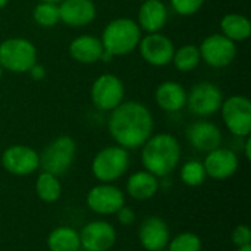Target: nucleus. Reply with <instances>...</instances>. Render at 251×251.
Segmentation results:
<instances>
[{
    "mask_svg": "<svg viewBox=\"0 0 251 251\" xmlns=\"http://www.w3.org/2000/svg\"><path fill=\"white\" fill-rule=\"evenodd\" d=\"M107 126L116 144L131 150L141 147L153 135L154 119L143 103L122 101L112 110Z\"/></svg>",
    "mask_w": 251,
    "mask_h": 251,
    "instance_id": "f257e3e1",
    "label": "nucleus"
},
{
    "mask_svg": "<svg viewBox=\"0 0 251 251\" xmlns=\"http://www.w3.org/2000/svg\"><path fill=\"white\" fill-rule=\"evenodd\" d=\"M141 147V163L156 178L168 176L179 165L181 144L172 134L160 132L151 135Z\"/></svg>",
    "mask_w": 251,
    "mask_h": 251,
    "instance_id": "f03ea898",
    "label": "nucleus"
},
{
    "mask_svg": "<svg viewBox=\"0 0 251 251\" xmlns=\"http://www.w3.org/2000/svg\"><path fill=\"white\" fill-rule=\"evenodd\" d=\"M143 37L137 21L131 18H116L110 21L101 32L100 41L110 56H125L138 47Z\"/></svg>",
    "mask_w": 251,
    "mask_h": 251,
    "instance_id": "7ed1b4c3",
    "label": "nucleus"
},
{
    "mask_svg": "<svg viewBox=\"0 0 251 251\" xmlns=\"http://www.w3.org/2000/svg\"><path fill=\"white\" fill-rule=\"evenodd\" d=\"M37 63V47L22 37H10L0 43V66L12 74H26Z\"/></svg>",
    "mask_w": 251,
    "mask_h": 251,
    "instance_id": "20e7f679",
    "label": "nucleus"
},
{
    "mask_svg": "<svg viewBox=\"0 0 251 251\" xmlns=\"http://www.w3.org/2000/svg\"><path fill=\"white\" fill-rule=\"evenodd\" d=\"M129 168L128 150L121 146H109L101 149L93 159V175L104 184L119 179Z\"/></svg>",
    "mask_w": 251,
    "mask_h": 251,
    "instance_id": "39448f33",
    "label": "nucleus"
},
{
    "mask_svg": "<svg viewBox=\"0 0 251 251\" xmlns=\"http://www.w3.org/2000/svg\"><path fill=\"white\" fill-rule=\"evenodd\" d=\"M76 153V144L74 138L60 135L46 146L40 156V166L44 172L56 176L63 175L72 165Z\"/></svg>",
    "mask_w": 251,
    "mask_h": 251,
    "instance_id": "423d86ee",
    "label": "nucleus"
},
{
    "mask_svg": "<svg viewBox=\"0 0 251 251\" xmlns=\"http://www.w3.org/2000/svg\"><path fill=\"white\" fill-rule=\"evenodd\" d=\"M221 113L231 134L246 138L251 134V101L246 96H231L222 101Z\"/></svg>",
    "mask_w": 251,
    "mask_h": 251,
    "instance_id": "0eeeda50",
    "label": "nucleus"
},
{
    "mask_svg": "<svg viewBox=\"0 0 251 251\" xmlns=\"http://www.w3.org/2000/svg\"><path fill=\"white\" fill-rule=\"evenodd\" d=\"M222 101H224V94L221 88L210 81H201L187 93L185 106L193 115L200 118H207L219 112Z\"/></svg>",
    "mask_w": 251,
    "mask_h": 251,
    "instance_id": "6e6552de",
    "label": "nucleus"
},
{
    "mask_svg": "<svg viewBox=\"0 0 251 251\" xmlns=\"http://www.w3.org/2000/svg\"><path fill=\"white\" fill-rule=\"evenodd\" d=\"M125 97V87L119 76L113 74H103L94 79L91 85V101L103 112L116 109Z\"/></svg>",
    "mask_w": 251,
    "mask_h": 251,
    "instance_id": "1a4fd4ad",
    "label": "nucleus"
},
{
    "mask_svg": "<svg viewBox=\"0 0 251 251\" xmlns=\"http://www.w3.org/2000/svg\"><path fill=\"white\" fill-rule=\"evenodd\" d=\"M201 60L209 66L222 69L229 66L237 57V46L222 34L207 35L199 46Z\"/></svg>",
    "mask_w": 251,
    "mask_h": 251,
    "instance_id": "9d476101",
    "label": "nucleus"
},
{
    "mask_svg": "<svg viewBox=\"0 0 251 251\" xmlns=\"http://www.w3.org/2000/svg\"><path fill=\"white\" fill-rule=\"evenodd\" d=\"M137 49L149 65L157 68L172 63L175 51L174 41L162 32H151L141 37Z\"/></svg>",
    "mask_w": 251,
    "mask_h": 251,
    "instance_id": "9b49d317",
    "label": "nucleus"
},
{
    "mask_svg": "<svg viewBox=\"0 0 251 251\" xmlns=\"http://www.w3.org/2000/svg\"><path fill=\"white\" fill-rule=\"evenodd\" d=\"M3 168L16 176H26L34 174L40 166V154L22 144H15L7 147L1 154Z\"/></svg>",
    "mask_w": 251,
    "mask_h": 251,
    "instance_id": "f8f14e48",
    "label": "nucleus"
},
{
    "mask_svg": "<svg viewBox=\"0 0 251 251\" xmlns=\"http://www.w3.org/2000/svg\"><path fill=\"white\" fill-rule=\"evenodd\" d=\"M124 204V193L112 184L96 185L87 194V206L97 215H115Z\"/></svg>",
    "mask_w": 251,
    "mask_h": 251,
    "instance_id": "ddd939ff",
    "label": "nucleus"
},
{
    "mask_svg": "<svg viewBox=\"0 0 251 251\" xmlns=\"http://www.w3.org/2000/svg\"><path fill=\"white\" fill-rule=\"evenodd\" d=\"M79 241L85 251H109L116 243V231L109 222L94 221L82 228Z\"/></svg>",
    "mask_w": 251,
    "mask_h": 251,
    "instance_id": "4468645a",
    "label": "nucleus"
},
{
    "mask_svg": "<svg viewBox=\"0 0 251 251\" xmlns=\"http://www.w3.org/2000/svg\"><path fill=\"white\" fill-rule=\"evenodd\" d=\"M203 166H204L207 176L221 181V179L231 178L238 171L240 160H238V156L232 150L218 147L207 153L203 162Z\"/></svg>",
    "mask_w": 251,
    "mask_h": 251,
    "instance_id": "2eb2a0df",
    "label": "nucleus"
},
{
    "mask_svg": "<svg viewBox=\"0 0 251 251\" xmlns=\"http://www.w3.org/2000/svg\"><path fill=\"white\" fill-rule=\"evenodd\" d=\"M60 22L72 28L90 25L97 15V7L93 0H62L59 3Z\"/></svg>",
    "mask_w": 251,
    "mask_h": 251,
    "instance_id": "dca6fc26",
    "label": "nucleus"
},
{
    "mask_svg": "<svg viewBox=\"0 0 251 251\" xmlns=\"http://www.w3.org/2000/svg\"><path fill=\"white\" fill-rule=\"evenodd\" d=\"M187 140L196 150L209 153L221 147L222 132L213 122L197 121L187 128Z\"/></svg>",
    "mask_w": 251,
    "mask_h": 251,
    "instance_id": "f3484780",
    "label": "nucleus"
},
{
    "mask_svg": "<svg viewBox=\"0 0 251 251\" xmlns=\"http://www.w3.org/2000/svg\"><path fill=\"white\" fill-rule=\"evenodd\" d=\"M138 238L147 251H163L171 241L169 226L162 218L150 216L143 221L138 231Z\"/></svg>",
    "mask_w": 251,
    "mask_h": 251,
    "instance_id": "a211bd4d",
    "label": "nucleus"
},
{
    "mask_svg": "<svg viewBox=\"0 0 251 251\" xmlns=\"http://www.w3.org/2000/svg\"><path fill=\"white\" fill-rule=\"evenodd\" d=\"M169 18L166 4L162 0H144L138 9L137 24L141 31L147 34L160 32Z\"/></svg>",
    "mask_w": 251,
    "mask_h": 251,
    "instance_id": "6ab92c4d",
    "label": "nucleus"
},
{
    "mask_svg": "<svg viewBox=\"0 0 251 251\" xmlns=\"http://www.w3.org/2000/svg\"><path fill=\"white\" fill-rule=\"evenodd\" d=\"M104 49L99 37L93 34H84L74 38L69 44V56L84 65H91L100 62Z\"/></svg>",
    "mask_w": 251,
    "mask_h": 251,
    "instance_id": "aec40b11",
    "label": "nucleus"
},
{
    "mask_svg": "<svg viewBox=\"0 0 251 251\" xmlns=\"http://www.w3.org/2000/svg\"><path fill=\"white\" fill-rule=\"evenodd\" d=\"M157 106L169 113L179 112L187 104V91L176 81H163L154 93Z\"/></svg>",
    "mask_w": 251,
    "mask_h": 251,
    "instance_id": "412c9836",
    "label": "nucleus"
},
{
    "mask_svg": "<svg viewBox=\"0 0 251 251\" xmlns=\"http://www.w3.org/2000/svg\"><path fill=\"white\" fill-rule=\"evenodd\" d=\"M157 190H159L157 178L147 171H138L132 174L126 182V191L135 200H149L154 197Z\"/></svg>",
    "mask_w": 251,
    "mask_h": 251,
    "instance_id": "4be33fe9",
    "label": "nucleus"
},
{
    "mask_svg": "<svg viewBox=\"0 0 251 251\" xmlns=\"http://www.w3.org/2000/svg\"><path fill=\"white\" fill-rule=\"evenodd\" d=\"M221 34L234 43L249 40L251 35L250 19L241 13H226L221 19Z\"/></svg>",
    "mask_w": 251,
    "mask_h": 251,
    "instance_id": "5701e85b",
    "label": "nucleus"
},
{
    "mask_svg": "<svg viewBox=\"0 0 251 251\" xmlns=\"http://www.w3.org/2000/svg\"><path fill=\"white\" fill-rule=\"evenodd\" d=\"M47 247L50 251H79V234L71 226H59L50 232Z\"/></svg>",
    "mask_w": 251,
    "mask_h": 251,
    "instance_id": "b1692460",
    "label": "nucleus"
},
{
    "mask_svg": "<svg viewBox=\"0 0 251 251\" xmlns=\"http://www.w3.org/2000/svg\"><path fill=\"white\" fill-rule=\"evenodd\" d=\"M35 193L44 203H54L62 196V184L56 175L41 172L35 182Z\"/></svg>",
    "mask_w": 251,
    "mask_h": 251,
    "instance_id": "393cba45",
    "label": "nucleus"
},
{
    "mask_svg": "<svg viewBox=\"0 0 251 251\" xmlns=\"http://www.w3.org/2000/svg\"><path fill=\"white\" fill-rule=\"evenodd\" d=\"M201 62L199 46L196 44H184L179 49H175L172 63L179 72H191Z\"/></svg>",
    "mask_w": 251,
    "mask_h": 251,
    "instance_id": "a878e982",
    "label": "nucleus"
},
{
    "mask_svg": "<svg viewBox=\"0 0 251 251\" xmlns=\"http://www.w3.org/2000/svg\"><path fill=\"white\" fill-rule=\"evenodd\" d=\"M32 19L37 25L44 28L56 26L60 22L59 4L49 1H38L32 10Z\"/></svg>",
    "mask_w": 251,
    "mask_h": 251,
    "instance_id": "bb28decb",
    "label": "nucleus"
},
{
    "mask_svg": "<svg viewBox=\"0 0 251 251\" xmlns=\"http://www.w3.org/2000/svg\"><path fill=\"white\" fill-rule=\"evenodd\" d=\"M206 176L203 162L188 160L181 168V179L188 187H200L206 181Z\"/></svg>",
    "mask_w": 251,
    "mask_h": 251,
    "instance_id": "cd10ccee",
    "label": "nucleus"
},
{
    "mask_svg": "<svg viewBox=\"0 0 251 251\" xmlns=\"http://www.w3.org/2000/svg\"><path fill=\"white\" fill-rule=\"evenodd\" d=\"M169 251H201V240L193 232H182L169 241Z\"/></svg>",
    "mask_w": 251,
    "mask_h": 251,
    "instance_id": "c85d7f7f",
    "label": "nucleus"
},
{
    "mask_svg": "<svg viewBox=\"0 0 251 251\" xmlns=\"http://www.w3.org/2000/svg\"><path fill=\"white\" fill-rule=\"evenodd\" d=\"M204 1L206 0H171V6L174 12L181 16H193L203 7Z\"/></svg>",
    "mask_w": 251,
    "mask_h": 251,
    "instance_id": "c756f323",
    "label": "nucleus"
},
{
    "mask_svg": "<svg viewBox=\"0 0 251 251\" xmlns=\"http://www.w3.org/2000/svg\"><path fill=\"white\" fill-rule=\"evenodd\" d=\"M232 241L237 247L251 246V231L249 225H238L232 232Z\"/></svg>",
    "mask_w": 251,
    "mask_h": 251,
    "instance_id": "7c9ffc66",
    "label": "nucleus"
},
{
    "mask_svg": "<svg viewBox=\"0 0 251 251\" xmlns=\"http://www.w3.org/2000/svg\"><path fill=\"white\" fill-rule=\"evenodd\" d=\"M116 215H118V221H119L122 225H125V226L134 224V221H135V213H134V210H132L131 207L125 206V204L116 212Z\"/></svg>",
    "mask_w": 251,
    "mask_h": 251,
    "instance_id": "2f4dec72",
    "label": "nucleus"
},
{
    "mask_svg": "<svg viewBox=\"0 0 251 251\" xmlns=\"http://www.w3.org/2000/svg\"><path fill=\"white\" fill-rule=\"evenodd\" d=\"M28 74L31 75V78L34 81H43L46 78V68L40 63H34L31 66V69L28 71Z\"/></svg>",
    "mask_w": 251,
    "mask_h": 251,
    "instance_id": "473e14b6",
    "label": "nucleus"
},
{
    "mask_svg": "<svg viewBox=\"0 0 251 251\" xmlns=\"http://www.w3.org/2000/svg\"><path fill=\"white\" fill-rule=\"evenodd\" d=\"M244 150H246V157H247V160H251V138H250V135H249V137H246V147H244Z\"/></svg>",
    "mask_w": 251,
    "mask_h": 251,
    "instance_id": "72a5a7b5",
    "label": "nucleus"
},
{
    "mask_svg": "<svg viewBox=\"0 0 251 251\" xmlns=\"http://www.w3.org/2000/svg\"><path fill=\"white\" fill-rule=\"evenodd\" d=\"M237 251H251V246H243V247H238Z\"/></svg>",
    "mask_w": 251,
    "mask_h": 251,
    "instance_id": "f704fd0d",
    "label": "nucleus"
},
{
    "mask_svg": "<svg viewBox=\"0 0 251 251\" xmlns=\"http://www.w3.org/2000/svg\"><path fill=\"white\" fill-rule=\"evenodd\" d=\"M7 3H9V0H0V10H1L4 6H7Z\"/></svg>",
    "mask_w": 251,
    "mask_h": 251,
    "instance_id": "c9c22d12",
    "label": "nucleus"
},
{
    "mask_svg": "<svg viewBox=\"0 0 251 251\" xmlns=\"http://www.w3.org/2000/svg\"><path fill=\"white\" fill-rule=\"evenodd\" d=\"M38 1H49V3H56V4H59L62 0H38Z\"/></svg>",
    "mask_w": 251,
    "mask_h": 251,
    "instance_id": "e433bc0d",
    "label": "nucleus"
},
{
    "mask_svg": "<svg viewBox=\"0 0 251 251\" xmlns=\"http://www.w3.org/2000/svg\"><path fill=\"white\" fill-rule=\"evenodd\" d=\"M1 75H3V68L0 66V79H1Z\"/></svg>",
    "mask_w": 251,
    "mask_h": 251,
    "instance_id": "4c0bfd02",
    "label": "nucleus"
},
{
    "mask_svg": "<svg viewBox=\"0 0 251 251\" xmlns=\"http://www.w3.org/2000/svg\"><path fill=\"white\" fill-rule=\"evenodd\" d=\"M125 251H128V250H125Z\"/></svg>",
    "mask_w": 251,
    "mask_h": 251,
    "instance_id": "58836bf2",
    "label": "nucleus"
}]
</instances>
